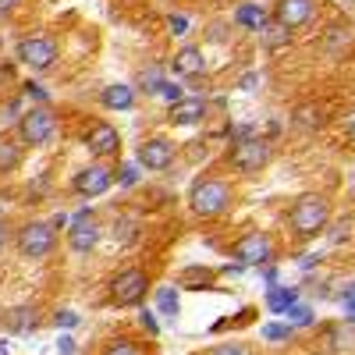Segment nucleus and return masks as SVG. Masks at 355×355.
I'll return each instance as SVG.
<instances>
[{
  "label": "nucleus",
  "mask_w": 355,
  "mask_h": 355,
  "mask_svg": "<svg viewBox=\"0 0 355 355\" xmlns=\"http://www.w3.org/2000/svg\"><path fill=\"white\" fill-rule=\"evenodd\" d=\"M8 348H11L8 341H0V355H8Z\"/></svg>",
  "instance_id": "nucleus-41"
},
{
  "label": "nucleus",
  "mask_w": 355,
  "mask_h": 355,
  "mask_svg": "<svg viewBox=\"0 0 355 355\" xmlns=\"http://www.w3.org/2000/svg\"><path fill=\"white\" fill-rule=\"evenodd\" d=\"M234 259L242 266H266L274 259V242L266 239L263 231H249L245 239L234 242Z\"/></svg>",
  "instance_id": "nucleus-8"
},
{
  "label": "nucleus",
  "mask_w": 355,
  "mask_h": 355,
  "mask_svg": "<svg viewBox=\"0 0 355 355\" xmlns=\"http://www.w3.org/2000/svg\"><path fill=\"white\" fill-rule=\"evenodd\" d=\"M234 21H239L242 28H259V33H263L266 15H263V8H256V4H242L239 15H234Z\"/></svg>",
  "instance_id": "nucleus-21"
},
{
  "label": "nucleus",
  "mask_w": 355,
  "mask_h": 355,
  "mask_svg": "<svg viewBox=\"0 0 355 355\" xmlns=\"http://www.w3.org/2000/svg\"><path fill=\"white\" fill-rule=\"evenodd\" d=\"M174 164V142L167 139H146L139 146V167L146 171H167Z\"/></svg>",
  "instance_id": "nucleus-12"
},
{
  "label": "nucleus",
  "mask_w": 355,
  "mask_h": 355,
  "mask_svg": "<svg viewBox=\"0 0 355 355\" xmlns=\"http://www.w3.org/2000/svg\"><path fill=\"white\" fill-rule=\"evenodd\" d=\"M157 96H164V100H171V103L185 100V96H182V89H178V85H171V82H160V85H157Z\"/></svg>",
  "instance_id": "nucleus-31"
},
{
  "label": "nucleus",
  "mask_w": 355,
  "mask_h": 355,
  "mask_svg": "<svg viewBox=\"0 0 355 355\" xmlns=\"http://www.w3.org/2000/svg\"><path fill=\"white\" fill-rule=\"evenodd\" d=\"M21 164V142L15 135H0V174H11Z\"/></svg>",
  "instance_id": "nucleus-18"
},
{
  "label": "nucleus",
  "mask_w": 355,
  "mask_h": 355,
  "mask_svg": "<svg viewBox=\"0 0 355 355\" xmlns=\"http://www.w3.org/2000/svg\"><path fill=\"white\" fill-rule=\"evenodd\" d=\"M171 71H174L178 78H196V75H202V71H206L202 50H199V46H182V50L174 53V61H171Z\"/></svg>",
  "instance_id": "nucleus-15"
},
{
  "label": "nucleus",
  "mask_w": 355,
  "mask_h": 355,
  "mask_svg": "<svg viewBox=\"0 0 355 355\" xmlns=\"http://www.w3.org/2000/svg\"><path fill=\"white\" fill-rule=\"evenodd\" d=\"M288 224L299 239H316L320 231H327L331 224V199L320 196V192H306L291 202V214H288Z\"/></svg>",
  "instance_id": "nucleus-1"
},
{
  "label": "nucleus",
  "mask_w": 355,
  "mask_h": 355,
  "mask_svg": "<svg viewBox=\"0 0 355 355\" xmlns=\"http://www.w3.org/2000/svg\"><path fill=\"white\" fill-rule=\"evenodd\" d=\"M114 182H117V185H125V189H132V185L139 182V167H135V164H125V167H117Z\"/></svg>",
  "instance_id": "nucleus-28"
},
{
  "label": "nucleus",
  "mask_w": 355,
  "mask_h": 355,
  "mask_svg": "<svg viewBox=\"0 0 355 355\" xmlns=\"http://www.w3.org/2000/svg\"><path fill=\"white\" fill-rule=\"evenodd\" d=\"M21 4V0H0V15H8V11H15Z\"/></svg>",
  "instance_id": "nucleus-38"
},
{
  "label": "nucleus",
  "mask_w": 355,
  "mask_h": 355,
  "mask_svg": "<svg viewBox=\"0 0 355 355\" xmlns=\"http://www.w3.org/2000/svg\"><path fill=\"white\" fill-rule=\"evenodd\" d=\"M320 121H323L320 107H299V110H295V125H299V128H316Z\"/></svg>",
  "instance_id": "nucleus-23"
},
{
  "label": "nucleus",
  "mask_w": 355,
  "mask_h": 355,
  "mask_svg": "<svg viewBox=\"0 0 355 355\" xmlns=\"http://www.w3.org/2000/svg\"><path fill=\"white\" fill-rule=\"evenodd\" d=\"M331 227V245H341V242H348V231H352V220L345 217V220H338V224H327Z\"/></svg>",
  "instance_id": "nucleus-29"
},
{
  "label": "nucleus",
  "mask_w": 355,
  "mask_h": 355,
  "mask_svg": "<svg viewBox=\"0 0 355 355\" xmlns=\"http://www.w3.org/2000/svg\"><path fill=\"white\" fill-rule=\"evenodd\" d=\"M284 316H288L291 327H309V323H313V309H309V306H299V302H295Z\"/></svg>",
  "instance_id": "nucleus-25"
},
{
  "label": "nucleus",
  "mask_w": 355,
  "mask_h": 355,
  "mask_svg": "<svg viewBox=\"0 0 355 355\" xmlns=\"http://www.w3.org/2000/svg\"><path fill=\"white\" fill-rule=\"evenodd\" d=\"M256 85H259V75H245V78H242V93H252Z\"/></svg>",
  "instance_id": "nucleus-36"
},
{
  "label": "nucleus",
  "mask_w": 355,
  "mask_h": 355,
  "mask_svg": "<svg viewBox=\"0 0 355 355\" xmlns=\"http://www.w3.org/2000/svg\"><path fill=\"white\" fill-rule=\"evenodd\" d=\"M313 15H316V0H277V8H274V21L284 25L288 33L309 25Z\"/></svg>",
  "instance_id": "nucleus-9"
},
{
  "label": "nucleus",
  "mask_w": 355,
  "mask_h": 355,
  "mask_svg": "<svg viewBox=\"0 0 355 355\" xmlns=\"http://www.w3.org/2000/svg\"><path fill=\"white\" fill-rule=\"evenodd\" d=\"M295 302H299V295H295V288L270 284V291H266V309H270V313H288Z\"/></svg>",
  "instance_id": "nucleus-19"
},
{
  "label": "nucleus",
  "mask_w": 355,
  "mask_h": 355,
  "mask_svg": "<svg viewBox=\"0 0 355 355\" xmlns=\"http://www.w3.org/2000/svg\"><path fill=\"white\" fill-rule=\"evenodd\" d=\"M8 327L15 334H28V331H36L40 327V309L36 306H18L8 313Z\"/></svg>",
  "instance_id": "nucleus-17"
},
{
  "label": "nucleus",
  "mask_w": 355,
  "mask_h": 355,
  "mask_svg": "<svg viewBox=\"0 0 355 355\" xmlns=\"http://www.w3.org/2000/svg\"><path fill=\"white\" fill-rule=\"evenodd\" d=\"M270 164V146L263 139H242V142H231V167L242 171V174H256Z\"/></svg>",
  "instance_id": "nucleus-6"
},
{
  "label": "nucleus",
  "mask_w": 355,
  "mask_h": 355,
  "mask_svg": "<svg viewBox=\"0 0 355 355\" xmlns=\"http://www.w3.org/2000/svg\"><path fill=\"white\" fill-rule=\"evenodd\" d=\"M288 40H291V33H288L284 25H277V21H274L270 28L263 25V43H266V46H284Z\"/></svg>",
  "instance_id": "nucleus-24"
},
{
  "label": "nucleus",
  "mask_w": 355,
  "mask_h": 355,
  "mask_svg": "<svg viewBox=\"0 0 355 355\" xmlns=\"http://www.w3.org/2000/svg\"><path fill=\"white\" fill-rule=\"evenodd\" d=\"M57 135V117L50 107H33L28 114H21L18 121V139L25 146H46Z\"/></svg>",
  "instance_id": "nucleus-4"
},
{
  "label": "nucleus",
  "mask_w": 355,
  "mask_h": 355,
  "mask_svg": "<svg viewBox=\"0 0 355 355\" xmlns=\"http://www.w3.org/2000/svg\"><path fill=\"white\" fill-rule=\"evenodd\" d=\"M25 93L33 96V100H46V93H43V89H40L36 82H28V85H25Z\"/></svg>",
  "instance_id": "nucleus-35"
},
{
  "label": "nucleus",
  "mask_w": 355,
  "mask_h": 355,
  "mask_svg": "<svg viewBox=\"0 0 355 355\" xmlns=\"http://www.w3.org/2000/svg\"><path fill=\"white\" fill-rule=\"evenodd\" d=\"M189 206L199 217H220L231 206V189L220 178H199V182L189 189Z\"/></svg>",
  "instance_id": "nucleus-2"
},
{
  "label": "nucleus",
  "mask_w": 355,
  "mask_h": 355,
  "mask_svg": "<svg viewBox=\"0 0 355 355\" xmlns=\"http://www.w3.org/2000/svg\"><path fill=\"white\" fill-rule=\"evenodd\" d=\"M53 245H57V227L46 220H28L18 231V252L25 259H43L53 252Z\"/></svg>",
  "instance_id": "nucleus-3"
},
{
  "label": "nucleus",
  "mask_w": 355,
  "mask_h": 355,
  "mask_svg": "<svg viewBox=\"0 0 355 355\" xmlns=\"http://www.w3.org/2000/svg\"><path fill=\"white\" fill-rule=\"evenodd\" d=\"M100 103L107 110H132L135 107V89L125 85V82H114V85H107L100 93Z\"/></svg>",
  "instance_id": "nucleus-16"
},
{
  "label": "nucleus",
  "mask_w": 355,
  "mask_h": 355,
  "mask_svg": "<svg viewBox=\"0 0 355 355\" xmlns=\"http://www.w3.org/2000/svg\"><path fill=\"white\" fill-rule=\"evenodd\" d=\"M96 242H100V224L89 217V214L75 217V220H71V231H68V245H71L75 252H93Z\"/></svg>",
  "instance_id": "nucleus-14"
},
{
  "label": "nucleus",
  "mask_w": 355,
  "mask_h": 355,
  "mask_svg": "<svg viewBox=\"0 0 355 355\" xmlns=\"http://www.w3.org/2000/svg\"><path fill=\"white\" fill-rule=\"evenodd\" d=\"M110 291H114V302L117 306H142L146 291H150V277L132 266V270H121V274L114 277Z\"/></svg>",
  "instance_id": "nucleus-7"
},
{
  "label": "nucleus",
  "mask_w": 355,
  "mask_h": 355,
  "mask_svg": "<svg viewBox=\"0 0 355 355\" xmlns=\"http://www.w3.org/2000/svg\"><path fill=\"white\" fill-rule=\"evenodd\" d=\"M210 355H249V352H245L242 345H217Z\"/></svg>",
  "instance_id": "nucleus-33"
},
{
  "label": "nucleus",
  "mask_w": 355,
  "mask_h": 355,
  "mask_svg": "<svg viewBox=\"0 0 355 355\" xmlns=\"http://www.w3.org/2000/svg\"><path fill=\"white\" fill-rule=\"evenodd\" d=\"M178 281H182V288H210V281H214V274L210 270H196V266H189V270L182 274V277H178Z\"/></svg>",
  "instance_id": "nucleus-22"
},
{
  "label": "nucleus",
  "mask_w": 355,
  "mask_h": 355,
  "mask_svg": "<svg viewBox=\"0 0 355 355\" xmlns=\"http://www.w3.org/2000/svg\"><path fill=\"white\" fill-rule=\"evenodd\" d=\"M139 320H142V327L150 331V334H160V323H157V316H153L150 309H142V313H139Z\"/></svg>",
  "instance_id": "nucleus-32"
},
{
  "label": "nucleus",
  "mask_w": 355,
  "mask_h": 355,
  "mask_svg": "<svg viewBox=\"0 0 355 355\" xmlns=\"http://www.w3.org/2000/svg\"><path fill=\"white\" fill-rule=\"evenodd\" d=\"M85 150L93 157H114L117 150H121V135H117V128L110 121H100L85 132Z\"/></svg>",
  "instance_id": "nucleus-11"
},
{
  "label": "nucleus",
  "mask_w": 355,
  "mask_h": 355,
  "mask_svg": "<svg viewBox=\"0 0 355 355\" xmlns=\"http://www.w3.org/2000/svg\"><path fill=\"white\" fill-rule=\"evenodd\" d=\"M53 323L61 331H71V327H78V313H71V309H61V313H53Z\"/></svg>",
  "instance_id": "nucleus-30"
},
{
  "label": "nucleus",
  "mask_w": 355,
  "mask_h": 355,
  "mask_svg": "<svg viewBox=\"0 0 355 355\" xmlns=\"http://www.w3.org/2000/svg\"><path fill=\"white\" fill-rule=\"evenodd\" d=\"M4 242H8V224L0 220V249H4Z\"/></svg>",
  "instance_id": "nucleus-39"
},
{
  "label": "nucleus",
  "mask_w": 355,
  "mask_h": 355,
  "mask_svg": "<svg viewBox=\"0 0 355 355\" xmlns=\"http://www.w3.org/2000/svg\"><path fill=\"white\" fill-rule=\"evenodd\" d=\"M57 348H61V355H75V341L71 338H61V341H57Z\"/></svg>",
  "instance_id": "nucleus-37"
},
{
  "label": "nucleus",
  "mask_w": 355,
  "mask_h": 355,
  "mask_svg": "<svg viewBox=\"0 0 355 355\" xmlns=\"http://www.w3.org/2000/svg\"><path fill=\"white\" fill-rule=\"evenodd\" d=\"M206 114H210L206 100H199V96H185V100L171 103L167 121H171V125H182V128H192V125H202V121H206Z\"/></svg>",
  "instance_id": "nucleus-13"
},
{
  "label": "nucleus",
  "mask_w": 355,
  "mask_h": 355,
  "mask_svg": "<svg viewBox=\"0 0 355 355\" xmlns=\"http://www.w3.org/2000/svg\"><path fill=\"white\" fill-rule=\"evenodd\" d=\"M75 192L78 196H85V199H93V196H103L110 185H114V174L103 167V164H93V167H82L78 174H75Z\"/></svg>",
  "instance_id": "nucleus-10"
},
{
  "label": "nucleus",
  "mask_w": 355,
  "mask_h": 355,
  "mask_svg": "<svg viewBox=\"0 0 355 355\" xmlns=\"http://www.w3.org/2000/svg\"><path fill=\"white\" fill-rule=\"evenodd\" d=\"M103 355H142V348H139L135 341L121 338V341H110V345L103 348Z\"/></svg>",
  "instance_id": "nucleus-26"
},
{
  "label": "nucleus",
  "mask_w": 355,
  "mask_h": 355,
  "mask_svg": "<svg viewBox=\"0 0 355 355\" xmlns=\"http://www.w3.org/2000/svg\"><path fill=\"white\" fill-rule=\"evenodd\" d=\"M291 338V323H266L263 327V341H284Z\"/></svg>",
  "instance_id": "nucleus-27"
},
{
  "label": "nucleus",
  "mask_w": 355,
  "mask_h": 355,
  "mask_svg": "<svg viewBox=\"0 0 355 355\" xmlns=\"http://www.w3.org/2000/svg\"><path fill=\"white\" fill-rule=\"evenodd\" d=\"M189 28V18H182V15H171V33H185Z\"/></svg>",
  "instance_id": "nucleus-34"
},
{
  "label": "nucleus",
  "mask_w": 355,
  "mask_h": 355,
  "mask_svg": "<svg viewBox=\"0 0 355 355\" xmlns=\"http://www.w3.org/2000/svg\"><path fill=\"white\" fill-rule=\"evenodd\" d=\"M157 309H160L164 316H178V313H182V299H178V288H171V284L157 288Z\"/></svg>",
  "instance_id": "nucleus-20"
},
{
  "label": "nucleus",
  "mask_w": 355,
  "mask_h": 355,
  "mask_svg": "<svg viewBox=\"0 0 355 355\" xmlns=\"http://www.w3.org/2000/svg\"><path fill=\"white\" fill-rule=\"evenodd\" d=\"M345 128H348V135H355V114H352L348 121H345Z\"/></svg>",
  "instance_id": "nucleus-40"
},
{
  "label": "nucleus",
  "mask_w": 355,
  "mask_h": 355,
  "mask_svg": "<svg viewBox=\"0 0 355 355\" xmlns=\"http://www.w3.org/2000/svg\"><path fill=\"white\" fill-rule=\"evenodd\" d=\"M18 61L28 64V68H36V71H50L57 64V43H53V36L33 33V36L18 40Z\"/></svg>",
  "instance_id": "nucleus-5"
}]
</instances>
